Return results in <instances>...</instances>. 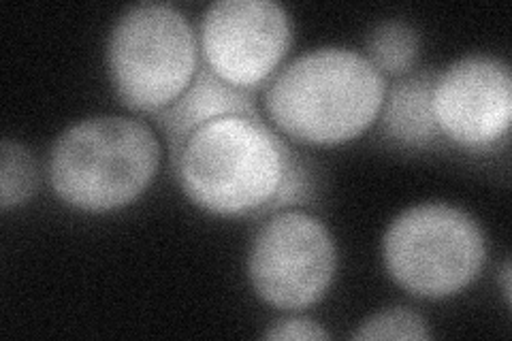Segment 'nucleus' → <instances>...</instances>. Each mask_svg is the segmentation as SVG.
Returning a JSON list of instances; mask_svg holds the SVG:
<instances>
[{
	"instance_id": "f257e3e1",
	"label": "nucleus",
	"mask_w": 512,
	"mask_h": 341,
	"mask_svg": "<svg viewBox=\"0 0 512 341\" xmlns=\"http://www.w3.org/2000/svg\"><path fill=\"white\" fill-rule=\"evenodd\" d=\"M384 77L350 47H318L280 69L265 90L267 116L284 135L335 145L365 133L387 96Z\"/></svg>"
},
{
	"instance_id": "f03ea898",
	"label": "nucleus",
	"mask_w": 512,
	"mask_h": 341,
	"mask_svg": "<svg viewBox=\"0 0 512 341\" xmlns=\"http://www.w3.org/2000/svg\"><path fill=\"white\" fill-rule=\"evenodd\" d=\"M293 154L261 120L224 116L199 126L173 158V167L184 194L201 209L248 216L265 214Z\"/></svg>"
},
{
	"instance_id": "7ed1b4c3",
	"label": "nucleus",
	"mask_w": 512,
	"mask_h": 341,
	"mask_svg": "<svg viewBox=\"0 0 512 341\" xmlns=\"http://www.w3.org/2000/svg\"><path fill=\"white\" fill-rule=\"evenodd\" d=\"M160 141L137 118L94 116L62 131L47 160L58 197L84 211H111L143 194L160 167Z\"/></svg>"
},
{
	"instance_id": "20e7f679",
	"label": "nucleus",
	"mask_w": 512,
	"mask_h": 341,
	"mask_svg": "<svg viewBox=\"0 0 512 341\" xmlns=\"http://www.w3.org/2000/svg\"><path fill=\"white\" fill-rule=\"evenodd\" d=\"M201 47L188 18L167 3H139L116 20L107 69L120 101L135 111L169 107L195 79Z\"/></svg>"
},
{
	"instance_id": "39448f33",
	"label": "nucleus",
	"mask_w": 512,
	"mask_h": 341,
	"mask_svg": "<svg viewBox=\"0 0 512 341\" xmlns=\"http://www.w3.org/2000/svg\"><path fill=\"white\" fill-rule=\"evenodd\" d=\"M391 278L410 295L453 297L468 288L487 258L480 224L448 203H421L404 209L382 239Z\"/></svg>"
},
{
	"instance_id": "423d86ee",
	"label": "nucleus",
	"mask_w": 512,
	"mask_h": 341,
	"mask_svg": "<svg viewBox=\"0 0 512 341\" xmlns=\"http://www.w3.org/2000/svg\"><path fill=\"white\" fill-rule=\"evenodd\" d=\"M338 250L327 226L306 211H280L254 235L248 252L250 282L278 310H306L327 295Z\"/></svg>"
},
{
	"instance_id": "0eeeda50",
	"label": "nucleus",
	"mask_w": 512,
	"mask_h": 341,
	"mask_svg": "<svg viewBox=\"0 0 512 341\" xmlns=\"http://www.w3.org/2000/svg\"><path fill=\"white\" fill-rule=\"evenodd\" d=\"M291 43V15L276 0H216L199 24L201 60L244 90L265 84Z\"/></svg>"
},
{
	"instance_id": "6e6552de",
	"label": "nucleus",
	"mask_w": 512,
	"mask_h": 341,
	"mask_svg": "<svg viewBox=\"0 0 512 341\" xmlns=\"http://www.w3.org/2000/svg\"><path fill=\"white\" fill-rule=\"evenodd\" d=\"M431 105L442 137L463 148L498 143L512 120L510 67L487 54L463 56L436 75Z\"/></svg>"
},
{
	"instance_id": "1a4fd4ad",
	"label": "nucleus",
	"mask_w": 512,
	"mask_h": 341,
	"mask_svg": "<svg viewBox=\"0 0 512 341\" xmlns=\"http://www.w3.org/2000/svg\"><path fill=\"white\" fill-rule=\"evenodd\" d=\"M224 116H248L261 120V113L254 105L250 90L235 88L222 81L207 64L201 60L199 71L190 86L175 99L169 107L154 113V120L163 128L171 158L178 156L184 141L197 131L199 126Z\"/></svg>"
},
{
	"instance_id": "9d476101",
	"label": "nucleus",
	"mask_w": 512,
	"mask_h": 341,
	"mask_svg": "<svg viewBox=\"0 0 512 341\" xmlns=\"http://www.w3.org/2000/svg\"><path fill=\"white\" fill-rule=\"evenodd\" d=\"M436 75V71H419L399 77L391 90L387 88L380 109L382 131L387 137L414 148H425L442 137L431 105Z\"/></svg>"
},
{
	"instance_id": "9b49d317",
	"label": "nucleus",
	"mask_w": 512,
	"mask_h": 341,
	"mask_svg": "<svg viewBox=\"0 0 512 341\" xmlns=\"http://www.w3.org/2000/svg\"><path fill=\"white\" fill-rule=\"evenodd\" d=\"M419 50V32L404 20L378 22L367 35V60L382 75H408L419 58Z\"/></svg>"
},
{
	"instance_id": "f8f14e48",
	"label": "nucleus",
	"mask_w": 512,
	"mask_h": 341,
	"mask_svg": "<svg viewBox=\"0 0 512 341\" xmlns=\"http://www.w3.org/2000/svg\"><path fill=\"white\" fill-rule=\"evenodd\" d=\"M37 190V162L26 145L3 139L0 148V209L24 205Z\"/></svg>"
},
{
	"instance_id": "ddd939ff",
	"label": "nucleus",
	"mask_w": 512,
	"mask_h": 341,
	"mask_svg": "<svg viewBox=\"0 0 512 341\" xmlns=\"http://www.w3.org/2000/svg\"><path fill=\"white\" fill-rule=\"evenodd\" d=\"M352 339H412L423 341L431 337L427 320L406 307H389L367 320L352 331Z\"/></svg>"
},
{
	"instance_id": "4468645a",
	"label": "nucleus",
	"mask_w": 512,
	"mask_h": 341,
	"mask_svg": "<svg viewBox=\"0 0 512 341\" xmlns=\"http://www.w3.org/2000/svg\"><path fill=\"white\" fill-rule=\"evenodd\" d=\"M312 188H314V184H312V175L308 171V165L297 154H293L284 182H282L276 197L271 199V203L267 205L265 214H274V211H278L286 205H297V203L308 201L312 197Z\"/></svg>"
},
{
	"instance_id": "2eb2a0df",
	"label": "nucleus",
	"mask_w": 512,
	"mask_h": 341,
	"mask_svg": "<svg viewBox=\"0 0 512 341\" xmlns=\"http://www.w3.org/2000/svg\"><path fill=\"white\" fill-rule=\"evenodd\" d=\"M265 339H282V341H320L331 339V333L320 327L316 320L310 318H286L263 333Z\"/></svg>"
},
{
	"instance_id": "dca6fc26",
	"label": "nucleus",
	"mask_w": 512,
	"mask_h": 341,
	"mask_svg": "<svg viewBox=\"0 0 512 341\" xmlns=\"http://www.w3.org/2000/svg\"><path fill=\"white\" fill-rule=\"evenodd\" d=\"M510 263L504 265V271H502V282H504V297H506V303H510Z\"/></svg>"
}]
</instances>
